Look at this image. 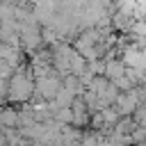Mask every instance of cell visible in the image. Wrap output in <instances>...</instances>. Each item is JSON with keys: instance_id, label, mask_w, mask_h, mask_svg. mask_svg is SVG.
<instances>
[{"instance_id": "1", "label": "cell", "mask_w": 146, "mask_h": 146, "mask_svg": "<svg viewBox=\"0 0 146 146\" xmlns=\"http://www.w3.org/2000/svg\"><path fill=\"white\" fill-rule=\"evenodd\" d=\"M9 94V100H18V103H23V100H27V98H32L34 96V82L25 75V73H16L14 78H11V82H9V89H7Z\"/></svg>"}, {"instance_id": "2", "label": "cell", "mask_w": 146, "mask_h": 146, "mask_svg": "<svg viewBox=\"0 0 146 146\" xmlns=\"http://www.w3.org/2000/svg\"><path fill=\"white\" fill-rule=\"evenodd\" d=\"M103 73H105V80H107V82H114V80H119V78L125 73V66H123V62H119V59H107L105 66H103Z\"/></svg>"}, {"instance_id": "3", "label": "cell", "mask_w": 146, "mask_h": 146, "mask_svg": "<svg viewBox=\"0 0 146 146\" xmlns=\"http://www.w3.org/2000/svg\"><path fill=\"white\" fill-rule=\"evenodd\" d=\"M18 125V112L16 110H0V128L2 130H11Z\"/></svg>"}, {"instance_id": "4", "label": "cell", "mask_w": 146, "mask_h": 146, "mask_svg": "<svg viewBox=\"0 0 146 146\" xmlns=\"http://www.w3.org/2000/svg\"><path fill=\"white\" fill-rule=\"evenodd\" d=\"M128 64V68H141V52L137 48H128L125 57H123V66Z\"/></svg>"}, {"instance_id": "5", "label": "cell", "mask_w": 146, "mask_h": 146, "mask_svg": "<svg viewBox=\"0 0 146 146\" xmlns=\"http://www.w3.org/2000/svg\"><path fill=\"white\" fill-rule=\"evenodd\" d=\"M55 119H57L59 125H62V123H71V121H73L71 107H62V110H57V112H55Z\"/></svg>"}, {"instance_id": "6", "label": "cell", "mask_w": 146, "mask_h": 146, "mask_svg": "<svg viewBox=\"0 0 146 146\" xmlns=\"http://www.w3.org/2000/svg\"><path fill=\"white\" fill-rule=\"evenodd\" d=\"M114 25H119L121 30H125V27H130V21H125V14H116L114 16Z\"/></svg>"}]
</instances>
